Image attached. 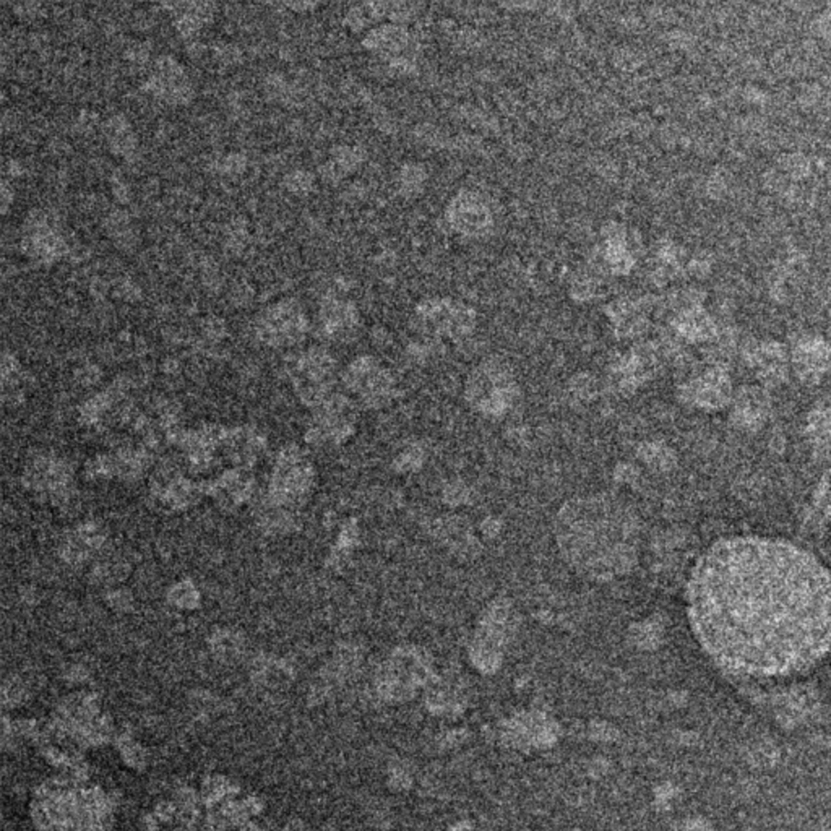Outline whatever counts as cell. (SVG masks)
<instances>
[{"instance_id": "cell-1", "label": "cell", "mask_w": 831, "mask_h": 831, "mask_svg": "<svg viewBox=\"0 0 831 831\" xmlns=\"http://www.w3.org/2000/svg\"><path fill=\"white\" fill-rule=\"evenodd\" d=\"M685 599L700 647L739 676H791L830 651L831 574L786 539L714 543L691 568Z\"/></svg>"}, {"instance_id": "cell-2", "label": "cell", "mask_w": 831, "mask_h": 831, "mask_svg": "<svg viewBox=\"0 0 831 831\" xmlns=\"http://www.w3.org/2000/svg\"><path fill=\"white\" fill-rule=\"evenodd\" d=\"M560 557L587 580L608 583L630 574L640 556V520L612 493L568 499L554 518Z\"/></svg>"}, {"instance_id": "cell-3", "label": "cell", "mask_w": 831, "mask_h": 831, "mask_svg": "<svg viewBox=\"0 0 831 831\" xmlns=\"http://www.w3.org/2000/svg\"><path fill=\"white\" fill-rule=\"evenodd\" d=\"M464 397L474 411L486 418H502L518 397L515 374L501 359H486L471 370Z\"/></svg>"}, {"instance_id": "cell-4", "label": "cell", "mask_w": 831, "mask_h": 831, "mask_svg": "<svg viewBox=\"0 0 831 831\" xmlns=\"http://www.w3.org/2000/svg\"><path fill=\"white\" fill-rule=\"evenodd\" d=\"M316 471L306 452L297 447H285L273 464L268 489L270 507L291 512L307 501L314 487Z\"/></svg>"}, {"instance_id": "cell-5", "label": "cell", "mask_w": 831, "mask_h": 831, "mask_svg": "<svg viewBox=\"0 0 831 831\" xmlns=\"http://www.w3.org/2000/svg\"><path fill=\"white\" fill-rule=\"evenodd\" d=\"M289 374L297 397L314 410L335 393L337 361L322 346H310L297 354L291 362Z\"/></svg>"}, {"instance_id": "cell-6", "label": "cell", "mask_w": 831, "mask_h": 831, "mask_svg": "<svg viewBox=\"0 0 831 831\" xmlns=\"http://www.w3.org/2000/svg\"><path fill=\"white\" fill-rule=\"evenodd\" d=\"M343 385L348 397L356 405L369 410H380L390 405L397 395V380L382 362L372 356H359L343 372Z\"/></svg>"}, {"instance_id": "cell-7", "label": "cell", "mask_w": 831, "mask_h": 831, "mask_svg": "<svg viewBox=\"0 0 831 831\" xmlns=\"http://www.w3.org/2000/svg\"><path fill=\"white\" fill-rule=\"evenodd\" d=\"M414 320L427 337L458 339L474 330L476 312L450 297H431L416 307Z\"/></svg>"}, {"instance_id": "cell-8", "label": "cell", "mask_w": 831, "mask_h": 831, "mask_svg": "<svg viewBox=\"0 0 831 831\" xmlns=\"http://www.w3.org/2000/svg\"><path fill=\"white\" fill-rule=\"evenodd\" d=\"M309 330V320L299 301L293 297L273 302L257 318L255 333L264 345L289 348L301 343Z\"/></svg>"}, {"instance_id": "cell-9", "label": "cell", "mask_w": 831, "mask_h": 831, "mask_svg": "<svg viewBox=\"0 0 831 831\" xmlns=\"http://www.w3.org/2000/svg\"><path fill=\"white\" fill-rule=\"evenodd\" d=\"M356 408L358 405L351 398L335 391L314 410L307 441L314 445L345 443L356 429Z\"/></svg>"}, {"instance_id": "cell-10", "label": "cell", "mask_w": 831, "mask_h": 831, "mask_svg": "<svg viewBox=\"0 0 831 831\" xmlns=\"http://www.w3.org/2000/svg\"><path fill=\"white\" fill-rule=\"evenodd\" d=\"M520 616L507 597H497L484 608L479 616L473 637V649L481 655H501L508 641L515 635Z\"/></svg>"}, {"instance_id": "cell-11", "label": "cell", "mask_w": 831, "mask_h": 831, "mask_svg": "<svg viewBox=\"0 0 831 831\" xmlns=\"http://www.w3.org/2000/svg\"><path fill=\"white\" fill-rule=\"evenodd\" d=\"M150 95L168 104L189 103L193 96V85L182 64L172 56H161L151 67L145 83Z\"/></svg>"}, {"instance_id": "cell-12", "label": "cell", "mask_w": 831, "mask_h": 831, "mask_svg": "<svg viewBox=\"0 0 831 831\" xmlns=\"http://www.w3.org/2000/svg\"><path fill=\"white\" fill-rule=\"evenodd\" d=\"M447 218L452 228L460 234L478 237L486 234L493 226V212L489 203L476 192L463 191L450 202Z\"/></svg>"}, {"instance_id": "cell-13", "label": "cell", "mask_w": 831, "mask_h": 831, "mask_svg": "<svg viewBox=\"0 0 831 831\" xmlns=\"http://www.w3.org/2000/svg\"><path fill=\"white\" fill-rule=\"evenodd\" d=\"M318 325L325 338L330 341L345 343L353 339L359 328V310L356 304L338 295L325 296L320 312Z\"/></svg>"}, {"instance_id": "cell-14", "label": "cell", "mask_w": 831, "mask_h": 831, "mask_svg": "<svg viewBox=\"0 0 831 831\" xmlns=\"http://www.w3.org/2000/svg\"><path fill=\"white\" fill-rule=\"evenodd\" d=\"M26 483L36 493H47L49 497L67 495L72 481V471L68 464L54 455L37 456L25 473Z\"/></svg>"}, {"instance_id": "cell-15", "label": "cell", "mask_w": 831, "mask_h": 831, "mask_svg": "<svg viewBox=\"0 0 831 831\" xmlns=\"http://www.w3.org/2000/svg\"><path fill=\"white\" fill-rule=\"evenodd\" d=\"M25 247L39 262L52 264L67 251V243L59 229L45 214H37L26 223Z\"/></svg>"}, {"instance_id": "cell-16", "label": "cell", "mask_w": 831, "mask_h": 831, "mask_svg": "<svg viewBox=\"0 0 831 831\" xmlns=\"http://www.w3.org/2000/svg\"><path fill=\"white\" fill-rule=\"evenodd\" d=\"M410 33L395 23L379 25L369 31L364 46L385 59L403 60V52L410 47Z\"/></svg>"}, {"instance_id": "cell-17", "label": "cell", "mask_w": 831, "mask_h": 831, "mask_svg": "<svg viewBox=\"0 0 831 831\" xmlns=\"http://www.w3.org/2000/svg\"><path fill=\"white\" fill-rule=\"evenodd\" d=\"M649 372V359L640 351L622 354L612 364L611 383L622 393H632L640 383L645 382Z\"/></svg>"}, {"instance_id": "cell-18", "label": "cell", "mask_w": 831, "mask_h": 831, "mask_svg": "<svg viewBox=\"0 0 831 831\" xmlns=\"http://www.w3.org/2000/svg\"><path fill=\"white\" fill-rule=\"evenodd\" d=\"M168 7L174 12L177 30L185 37L195 36L206 23L213 20L214 5L210 2H182Z\"/></svg>"}, {"instance_id": "cell-19", "label": "cell", "mask_w": 831, "mask_h": 831, "mask_svg": "<svg viewBox=\"0 0 831 831\" xmlns=\"http://www.w3.org/2000/svg\"><path fill=\"white\" fill-rule=\"evenodd\" d=\"M104 133H106V139H108L110 150L116 155L127 158V160H130V158L135 156L137 148H139V140H137V135H135L132 124L129 122V119L126 116H122V114L110 116L106 120Z\"/></svg>"}, {"instance_id": "cell-20", "label": "cell", "mask_w": 831, "mask_h": 831, "mask_svg": "<svg viewBox=\"0 0 831 831\" xmlns=\"http://www.w3.org/2000/svg\"><path fill=\"white\" fill-rule=\"evenodd\" d=\"M103 535L98 531L95 525H83L80 528L72 531L64 541V554L72 562H81L88 559L99 545H103Z\"/></svg>"}, {"instance_id": "cell-21", "label": "cell", "mask_w": 831, "mask_h": 831, "mask_svg": "<svg viewBox=\"0 0 831 831\" xmlns=\"http://www.w3.org/2000/svg\"><path fill=\"white\" fill-rule=\"evenodd\" d=\"M213 493L220 502L239 505L251 497V479L241 470L226 471L218 481H214Z\"/></svg>"}, {"instance_id": "cell-22", "label": "cell", "mask_w": 831, "mask_h": 831, "mask_svg": "<svg viewBox=\"0 0 831 831\" xmlns=\"http://www.w3.org/2000/svg\"><path fill=\"white\" fill-rule=\"evenodd\" d=\"M362 158H364V153H362L361 148L348 147V145L335 148L333 153H331L330 161L322 166L320 171H322L324 177L330 179V181L341 179L348 172L354 171V168H358L359 162L362 161Z\"/></svg>"}, {"instance_id": "cell-23", "label": "cell", "mask_w": 831, "mask_h": 831, "mask_svg": "<svg viewBox=\"0 0 831 831\" xmlns=\"http://www.w3.org/2000/svg\"><path fill=\"white\" fill-rule=\"evenodd\" d=\"M195 484L185 478H164L161 484L156 487V493H160L162 502L172 507L182 508L189 505L192 501L197 497V489Z\"/></svg>"}, {"instance_id": "cell-24", "label": "cell", "mask_w": 831, "mask_h": 831, "mask_svg": "<svg viewBox=\"0 0 831 831\" xmlns=\"http://www.w3.org/2000/svg\"><path fill=\"white\" fill-rule=\"evenodd\" d=\"M285 184L293 193L306 195L314 187V176L304 170H296L287 174Z\"/></svg>"}, {"instance_id": "cell-25", "label": "cell", "mask_w": 831, "mask_h": 831, "mask_svg": "<svg viewBox=\"0 0 831 831\" xmlns=\"http://www.w3.org/2000/svg\"><path fill=\"white\" fill-rule=\"evenodd\" d=\"M422 170L424 168L416 166V164H406L405 168H403L401 184L405 187L406 193L421 191V187L424 185V181H426V176H424V171Z\"/></svg>"}, {"instance_id": "cell-26", "label": "cell", "mask_w": 831, "mask_h": 831, "mask_svg": "<svg viewBox=\"0 0 831 831\" xmlns=\"http://www.w3.org/2000/svg\"><path fill=\"white\" fill-rule=\"evenodd\" d=\"M244 166H245V160H244L243 155H228L224 160H223V164L220 168L223 172H229V174H234V172H241Z\"/></svg>"}, {"instance_id": "cell-27", "label": "cell", "mask_w": 831, "mask_h": 831, "mask_svg": "<svg viewBox=\"0 0 831 831\" xmlns=\"http://www.w3.org/2000/svg\"><path fill=\"white\" fill-rule=\"evenodd\" d=\"M10 193H14V191H8L7 182H4V185H2V206H4V213L7 212L8 202H10Z\"/></svg>"}]
</instances>
